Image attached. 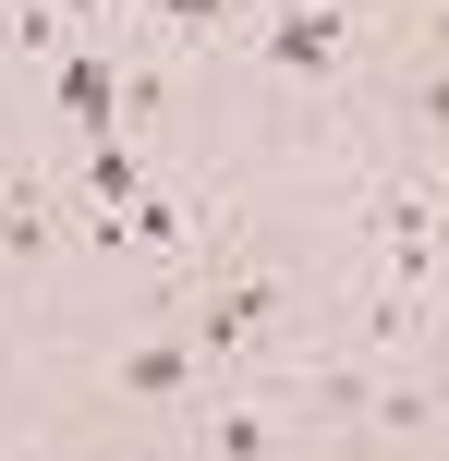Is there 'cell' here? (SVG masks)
I'll list each match as a JSON object with an SVG mask.
<instances>
[{
	"instance_id": "6da1fadb",
	"label": "cell",
	"mask_w": 449,
	"mask_h": 461,
	"mask_svg": "<svg viewBox=\"0 0 449 461\" xmlns=\"http://www.w3.org/2000/svg\"><path fill=\"white\" fill-rule=\"evenodd\" d=\"M353 122L377 146H401V158H426V146H449V37H389L377 73H364Z\"/></svg>"
}]
</instances>
